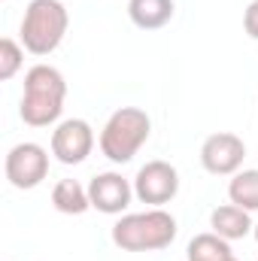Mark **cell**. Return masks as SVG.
I'll use <instances>...</instances> for the list:
<instances>
[{
	"instance_id": "cell-10",
	"label": "cell",
	"mask_w": 258,
	"mask_h": 261,
	"mask_svg": "<svg viewBox=\"0 0 258 261\" xmlns=\"http://www.w3.org/2000/svg\"><path fill=\"white\" fill-rule=\"evenodd\" d=\"M210 228L225 240H243L246 234H252L255 225L249 219V210H243L237 203H225L210 213Z\"/></svg>"
},
{
	"instance_id": "cell-1",
	"label": "cell",
	"mask_w": 258,
	"mask_h": 261,
	"mask_svg": "<svg viewBox=\"0 0 258 261\" xmlns=\"http://www.w3.org/2000/svg\"><path fill=\"white\" fill-rule=\"evenodd\" d=\"M67 100L64 73L52 64H34L24 73V91L18 103V116L31 128H49L61 119Z\"/></svg>"
},
{
	"instance_id": "cell-11",
	"label": "cell",
	"mask_w": 258,
	"mask_h": 261,
	"mask_svg": "<svg viewBox=\"0 0 258 261\" xmlns=\"http://www.w3.org/2000/svg\"><path fill=\"white\" fill-rule=\"evenodd\" d=\"M176 12L173 0H128V15L140 31H158L164 28Z\"/></svg>"
},
{
	"instance_id": "cell-14",
	"label": "cell",
	"mask_w": 258,
	"mask_h": 261,
	"mask_svg": "<svg viewBox=\"0 0 258 261\" xmlns=\"http://www.w3.org/2000/svg\"><path fill=\"white\" fill-rule=\"evenodd\" d=\"M228 197L231 203L255 213L258 210V170H237L228 182Z\"/></svg>"
},
{
	"instance_id": "cell-15",
	"label": "cell",
	"mask_w": 258,
	"mask_h": 261,
	"mask_svg": "<svg viewBox=\"0 0 258 261\" xmlns=\"http://www.w3.org/2000/svg\"><path fill=\"white\" fill-rule=\"evenodd\" d=\"M21 61H24V49L12 40V37H3L0 40V79H12L18 70H21Z\"/></svg>"
},
{
	"instance_id": "cell-13",
	"label": "cell",
	"mask_w": 258,
	"mask_h": 261,
	"mask_svg": "<svg viewBox=\"0 0 258 261\" xmlns=\"http://www.w3.org/2000/svg\"><path fill=\"white\" fill-rule=\"evenodd\" d=\"M186 255H189V261H228L234 252H231V240L210 231V234L194 237L189 243V249H186Z\"/></svg>"
},
{
	"instance_id": "cell-8",
	"label": "cell",
	"mask_w": 258,
	"mask_h": 261,
	"mask_svg": "<svg viewBox=\"0 0 258 261\" xmlns=\"http://www.w3.org/2000/svg\"><path fill=\"white\" fill-rule=\"evenodd\" d=\"M91 149H94V130L85 119H64L52 130V155L67 167L82 164L91 155Z\"/></svg>"
},
{
	"instance_id": "cell-2",
	"label": "cell",
	"mask_w": 258,
	"mask_h": 261,
	"mask_svg": "<svg viewBox=\"0 0 258 261\" xmlns=\"http://www.w3.org/2000/svg\"><path fill=\"white\" fill-rule=\"evenodd\" d=\"M176 219L161 210H143V213H128L113 225V243L125 252H158L167 249L176 240Z\"/></svg>"
},
{
	"instance_id": "cell-9",
	"label": "cell",
	"mask_w": 258,
	"mask_h": 261,
	"mask_svg": "<svg viewBox=\"0 0 258 261\" xmlns=\"http://www.w3.org/2000/svg\"><path fill=\"white\" fill-rule=\"evenodd\" d=\"M88 197H91V206L97 213H107V216H122L134 200V182H128L122 173L116 170H107V173H97L91 176L88 182Z\"/></svg>"
},
{
	"instance_id": "cell-12",
	"label": "cell",
	"mask_w": 258,
	"mask_h": 261,
	"mask_svg": "<svg viewBox=\"0 0 258 261\" xmlns=\"http://www.w3.org/2000/svg\"><path fill=\"white\" fill-rule=\"evenodd\" d=\"M52 206L64 216H82L85 210H91V197L88 189L76 179H61L55 189H52Z\"/></svg>"
},
{
	"instance_id": "cell-16",
	"label": "cell",
	"mask_w": 258,
	"mask_h": 261,
	"mask_svg": "<svg viewBox=\"0 0 258 261\" xmlns=\"http://www.w3.org/2000/svg\"><path fill=\"white\" fill-rule=\"evenodd\" d=\"M243 31L249 40H258V0H252L243 12Z\"/></svg>"
},
{
	"instance_id": "cell-17",
	"label": "cell",
	"mask_w": 258,
	"mask_h": 261,
	"mask_svg": "<svg viewBox=\"0 0 258 261\" xmlns=\"http://www.w3.org/2000/svg\"><path fill=\"white\" fill-rule=\"evenodd\" d=\"M252 234H255V243H258V225H255V228H252Z\"/></svg>"
},
{
	"instance_id": "cell-6",
	"label": "cell",
	"mask_w": 258,
	"mask_h": 261,
	"mask_svg": "<svg viewBox=\"0 0 258 261\" xmlns=\"http://www.w3.org/2000/svg\"><path fill=\"white\" fill-rule=\"evenodd\" d=\"M179 192V173L170 161H146L134 176V195L140 203L164 206Z\"/></svg>"
},
{
	"instance_id": "cell-7",
	"label": "cell",
	"mask_w": 258,
	"mask_h": 261,
	"mask_svg": "<svg viewBox=\"0 0 258 261\" xmlns=\"http://www.w3.org/2000/svg\"><path fill=\"white\" fill-rule=\"evenodd\" d=\"M243 158H246V143L231 130L210 134L200 146V164L213 176H234L243 167Z\"/></svg>"
},
{
	"instance_id": "cell-5",
	"label": "cell",
	"mask_w": 258,
	"mask_h": 261,
	"mask_svg": "<svg viewBox=\"0 0 258 261\" xmlns=\"http://www.w3.org/2000/svg\"><path fill=\"white\" fill-rule=\"evenodd\" d=\"M3 170L12 189H21V192L37 189L49 176V152L40 143H18L6 152Z\"/></svg>"
},
{
	"instance_id": "cell-18",
	"label": "cell",
	"mask_w": 258,
	"mask_h": 261,
	"mask_svg": "<svg viewBox=\"0 0 258 261\" xmlns=\"http://www.w3.org/2000/svg\"><path fill=\"white\" fill-rule=\"evenodd\" d=\"M228 261H237V258H234V255H231V258H228Z\"/></svg>"
},
{
	"instance_id": "cell-4",
	"label": "cell",
	"mask_w": 258,
	"mask_h": 261,
	"mask_svg": "<svg viewBox=\"0 0 258 261\" xmlns=\"http://www.w3.org/2000/svg\"><path fill=\"white\" fill-rule=\"evenodd\" d=\"M152 134V119L140 107H119L100 130V152L113 164H128Z\"/></svg>"
},
{
	"instance_id": "cell-3",
	"label": "cell",
	"mask_w": 258,
	"mask_h": 261,
	"mask_svg": "<svg viewBox=\"0 0 258 261\" xmlns=\"http://www.w3.org/2000/svg\"><path fill=\"white\" fill-rule=\"evenodd\" d=\"M70 28V12L61 0H31L21 15V46L31 55H52Z\"/></svg>"
}]
</instances>
